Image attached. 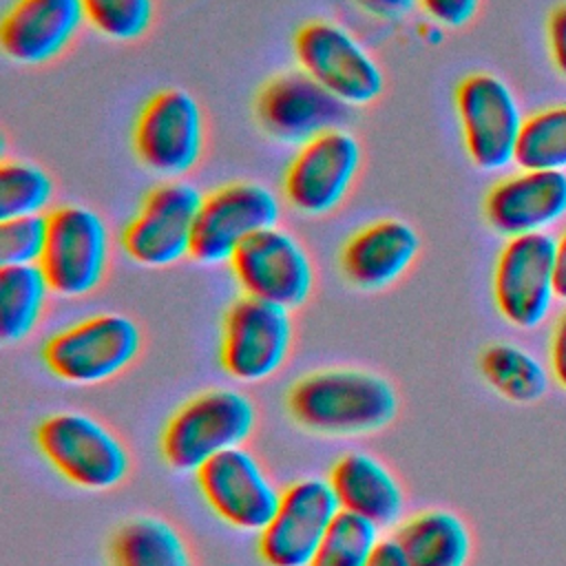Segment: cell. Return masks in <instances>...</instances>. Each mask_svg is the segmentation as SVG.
Wrapping results in <instances>:
<instances>
[{
  "label": "cell",
  "mask_w": 566,
  "mask_h": 566,
  "mask_svg": "<svg viewBox=\"0 0 566 566\" xmlns=\"http://www.w3.org/2000/svg\"><path fill=\"white\" fill-rule=\"evenodd\" d=\"M285 407L298 427L316 436H367L394 422L398 394L376 371L332 367L294 380Z\"/></svg>",
  "instance_id": "obj_1"
},
{
  "label": "cell",
  "mask_w": 566,
  "mask_h": 566,
  "mask_svg": "<svg viewBox=\"0 0 566 566\" xmlns=\"http://www.w3.org/2000/svg\"><path fill=\"white\" fill-rule=\"evenodd\" d=\"M256 427L252 398L232 387H212L186 400L166 420L159 453L177 473H197L223 451L243 447Z\"/></svg>",
  "instance_id": "obj_2"
},
{
  "label": "cell",
  "mask_w": 566,
  "mask_h": 566,
  "mask_svg": "<svg viewBox=\"0 0 566 566\" xmlns=\"http://www.w3.org/2000/svg\"><path fill=\"white\" fill-rule=\"evenodd\" d=\"M139 349L142 329L130 316L99 312L57 329L44 340L40 356L55 378L91 387L119 376Z\"/></svg>",
  "instance_id": "obj_3"
},
{
  "label": "cell",
  "mask_w": 566,
  "mask_h": 566,
  "mask_svg": "<svg viewBox=\"0 0 566 566\" xmlns=\"http://www.w3.org/2000/svg\"><path fill=\"white\" fill-rule=\"evenodd\" d=\"M35 447L66 482L84 491H111L130 469L124 442L104 422L80 411H57L40 420Z\"/></svg>",
  "instance_id": "obj_4"
},
{
  "label": "cell",
  "mask_w": 566,
  "mask_h": 566,
  "mask_svg": "<svg viewBox=\"0 0 566 566\" xmlns=\"http://www.w3.org/2000/svg\"><path fill=\"white\" fill-rule=\"evenodd\" d=\"M455 115L471 164L486 172L515 164L526 122L513 88L489 71H475L455 86Z\"/></svg>",
  "instance_id": "obj_5"
},
{
  "label": "cell",
  "mask_w": 566,
  "mask_h": 566,
  "mask_svg": "<svg viewBox=\"0 0 566 566\" xmlns=\"http://www.w3.org/2000/svg\"><path fill=\"white\" fill-rule=\"evenodd\" d=\"M493 305L515 329H535L551 316L555 287V237L551 232L511 237L500 248L491 274Z\"/></svg>",
  "instance_id": "obj_6"
},
{
  "label": "cell",
  "mask_w": 566,
  "mask_h": 566,
  "mask_svg": "<svg viewBox=\"0 0 566 566\" xmlns=\"http://www.w3.org/2000/svg\"><path fill=\"white\" fill-rule=\"evenodd\" d=\"M46 248L40 268L60 298H80L99 287L111 261V234L99 212L86 206H60L49 214Z\"/></svg>",
  "instance_id": "obj_7"
},
{
  "label": "cell",
  "mask_w": 566,
  "mask_h": 566,
  "mask_svg": "<svg viewBox=\"0 0 566 566\" xmlns=\"http://www.w3.org/2000/svg\"><path fill=\"white\" fill-rule=\"evenodd\" d=\"M292 338L290 310L239 296L223 314L219 365L239 382H263L287 363Z\"/></svg>",
  "instance_id": "obj_8"
},
{
  "label": "cell",
  "mask_w": 566,
  "mask_h": 566,
  "mask_svg": "<svg viewBox=\"0 0 566 566\" xmlns=\"http://www.w3.org/2000/svg\"><path fill=\"white\" fill-rule=\"evenodd\" d=\"M294 57L303 73L349 108L371 104L385 88L378 62L336 22H305L294 35Z\"/></svg>",
  "instance_id": "obj_9"
},
{
  "label": "cell",
  "mask_w": 566,
  "mask_h": 566,
  "mask_svg": "<svg viewBox=\"0 0 566 566\" xmlns=\"http://www.w3.org/2000/svg\"><path fill=\"white\" fill-rule=\"evenodd\" d=\"M230 272L243 296L285 310L301 307L314 290V263L305 245L285 228L256 232L230 259Z\"/></svg>",
  "instance_id": "obj_10"
},
{
  "label": "cell",
  "mask_w": 566,
  "mask_h": 566,
  "mask_svg": "<svg viewBox=\"0 0 566 566\" xmlns=\"http://www.w3.org/2000/svg\"><path fill=\"white\" fill-rule=\"evenodd\" d=\"M133 148L144 168L159 177H181L192 170L203 150V113L184 88L155 93L133 126Z\"/></svg>",
  "instance_id": "obj_11"
},
{
  "label": "cell",
  "mask_w": 566,
  "mask_h": 566,
  "mask_svg": "<svg viewBox=\"0 0 566 566\" xmlns=\"http://www.w3.org/2000/svg\"><path fill=\"white\" fill-rule=\"evenodd\" d=\"M281 203L276 195L254 181L226 184L203 195L190 259L201 265L230 263L232 254L261 230L276 226Z\"/></svg>",
  "instance_id": "obj_12"
},
{
  "label": "cell",
  "mask_w": 566,
  "mask_h": 566,
  "mask_svg": "<svg viewBox=\"0 0 566 566\" xmlns=\"http://www.w3.org/2000/svg\"><path fill=\"white\" fill-rule=\"evenodd\" d=\"M203 195L186 181H164L148 190L122 230V248L144 268H168L190 256L195 221Z\"/></svg>",
  "instance_id": "obj_13"
},
{
  "label": "cell",
  "mask_w": 566,
  "mask_h": 566,
  "mask_svg": "<svg viewBox=\"0 0 566 566\" xmlns=\"http://www.w3.org/2000/svg\"><path fill=\"white\" fill-rule=\"evenodd\" d=\"M340 513L327 478H301L281 491L279 506L256 535L265 566H310L325 533Z\"/></svg>",
  "instance_id": "obj_14"
},
{
  "label": "cell",
  "mask_w": 566,
  "mask_h": 566,
  "mask_svg": "<svg viewBox=\"0 0 566 566\" xmlns=\"http://www.w3.org/2000/svg\"><path fill=\"white\" fill-rule=\"evenodd\" d=\"M208 509L230 528L261 533L272 520L281 489L245 447L219 453L195 473Z\"/></svg>",
  "instance_id": "obj_15"
},
{
  "label": "cell",
  "mask_w": 566,
  "mask_h": 566,
  "mask_svg": "<svg viewBox=\"0 0 566 566\" xmlns=\"http://www.w3.org/2000/svg\"><path fill=\"white\" fill-rule=\"evenodd\" d=\"M360 157L358 139L345 128L305 142L283 175L285 201L307 217L336 210L358 175Z\"/></svg>",
  "instance_id": "obj_16"
},
{
  "label": "cell",
  "mask_w": 566,
  "mask_h": 566,
  "mask_svg": "<svg viewBox=\"0 0 566 566\" xmlns=\"http://www.w3.org/2000/svg\"><path fill=\"white\" fill-rule=\"evenodd\" d=\"M254 113L272 139L303 146L327 130L343 128L349 106L296 69L265 82L256 95Z\"/></svg>",
  "instance_id": "obj_17"
},
{
  "label": "cell",
  "mask_w": 566,
  "mask_h": 566,
  "mask_svg": "<svg viewBox=\"0 0 566 566\" xmlns=\"http://www.w3.org/2000/svg\"><path fill=\"white\" fill-rule=\"evenodd\" d=\"M484 219L504 239L548 232L566 219V172L520 168L500 179L484 197Z\"/></svg>",
  "instance_id": "obj_18"
},
{
  "label": "cell",
  "mask_w": 566,
  "mask_h": 566,
  "mask_svg": "<svg viewBox=\"0 0 566 566\" xmlns=\"http://www.w3.org/2000/svg\"><path fill=\"white\" fill-rule=\"evenodd\" d=\"M84 22L82 0H13L0 22V46L15 64H46L75 40Z\"/></svg>",
  "instance_id": "obj_19"
},
{
  "label": "cell",
  "mask_w": 566,
  "mask_h": 566,
  "mask_svg": "<svg viewBox=\"0 0 566 566\" xmlns=\"http://www.w3.org/2000/svg\"><path fill=\"white\" fill-rule=\"evenodd\" d=\"M420 237L402 219H380L356 230L343 245L338 265L347 283L376 292L396 283L416 261Z\"/></svg>",
  "instance_id": "obj_20"
},
{
  "label": "cell",
  "mask_w": 566,
  "mask_h": 566,
  "mask_svg": "<svg viewBox=\"0 0 566 566\" xmlns=\"http://www.w3.org/2000/svg\"><path fill=\"white\" fill-rule=\"evenodd\" d=\"M327 482L340 511L382 528H396L405 513V491L398 478L371 453L347 451L329 469Z\"/></svg>",
  "instance_id": "obj_21"
},
{
  "label": "cell",
  "mask_w": 566,
  "mask_h": 566,
  "mask_svg": "<svg viewBox=\"0 0 566 566\" xmlns=\"http://www.w3.org/2000/svg\"><path fill=\"white\" fill-rule=\"evenodd\" d=\"M411 566H469L473 537L469 524L449 509H424L394 531Z\"/></svg>",
  "instance_id": "obj_22"
},
{
  "label": "cell",
  "mask_w": 566,
  "mask_h": 566,
  "mask_svg": "<svg viewBox=\"0 0 566 566\" xmlns=\"http://www.w3.org/2000/svg\"><path fill=\"white\" fill-rule=\"evenodd\" d=\"M478 369L497 396L515 405H535L555 385L546 360L528 347L509 340L486 345L480 352Z\"/></svg>",
  "instance_id": "obj_23"
},
{
  "label": "cell",
  "mask_w": 566,
  "mask_h": 566,
  "mask_svg": "<svg viewBox=\"0 0 566 566\" xmlns=\"http://www.w3.org/2000/svg\"><path fill=\"white\" fill-rule=\"evenodd\" d=\"M108 559L111 566H192L184 535L155 515L124 522L111 537Z\"/></svg>",
  "instance_id": "obj_24"
},
{
  "label": "cell",
  "mask_w": 566,
  "mask_h": 566,
  "mask_svg": "<svg viewBox=\"0 0 566 566\" xmlns=\"http://www.w3.org/2000/svg\"><path fill=\"white\" fill-rule=\"evenodd\" d=\"M51 294L40 265H0V338L4 345L33 334Z\"/></svg>",
  "instance_id": "obj_25"
},
{
  "label": "cell",
  "mask_w": 566,
  "mask_h": 566,
  "mask_svg": "<svg viewBox=\"0 0 566 566\" xmlns=\"http://www.w3.org/2000/svg\"><path fill=\"white\" fill-rule=\"evenodd\" d=\"M515 164L526 170L566 172V104H553L526 117Z\"/></svg>",
  "instance_id": "obj_26"
},
{
  "label": "cell",
  "mask_w": 566,
  "mask_h": 566,
  "mask_svg": "<svg viewBox=\"0 0 566 566\" xmlns=\"http://www.w3.org/2000/svg\"><path fill=\"white\" fill-rule=\"evenodd\" d=\"M53 199V179L44 168L22 159L0 166V219L44 214Z\"/></svg>",
  "instance_id": "obj_27"
},
{
  "label": "cell",
  "mask_w": 566,
  "mask_h": 566,
  "mask_svg": "<svg viewBox=\"0 0 566 566\" xmlns=\"http://www.w3.org/2000/svg\"><path fill=\"white\" fill-rule=\"evenodd\" d=\"M380 528L354 513L340 511L325 533L310 566H367Z\"/></svg>",
  "instance_id": "obj_28"
},
{
  "label": "cell",
  "mask_w": 566,
  "mask_h": 566,
  "mask_svg": "<svg viewBox=\"0 0 566 566\" xmlns=\"http://www.w3.org/2000/svg\"><path fill=\"white\" fill-rule=\"evenodd\" d=\"M86 22L104 38L130 42L153 22V0H82Z\"/></svg>",
  "instance_id": "obj_29"
},
{
  "label": "cell",
  "mask_w": 566,
  "mask_h": 566,
  "mask_svg": "<svg viewBox=\"0 0 566 566\" xmlns=\"http://www.w3.org/2000/svg\"><path fill=\"white\" fill-rule=\"evenodd\" d=\"M46 214L0 219V265H40L46 248Z\"/></svg>",
  "instance_id": "obj_30"
},
{
  "label": "cell",
  "mask_w": 566,
  "mask_h": 566,
  "mask_svg": "<svg viewBox=\"0 0 566 566\" xmlns=\"http://www.w3.org/2000/svg\"><path fill=\"white\" fill-rule=\"evenodd\" d=\"M418 7L438 27L460 29L473 20V15L478 13L480 0H418Z\"/></svg>",
  "instance_id": "obj_31"
},
{
  "label": "cell",
  "mask_w": 566,
  "mask_h": 566,
  "mask_svg": "<svg viewBox=\"0 0 566 566\" xmlns=\"http://www.w3.org/2000/svg\"><path fill=\"white\" fill-rule=\"evenodd\" d=\"M546 363H548L553 382L562 391H566V303L551 327L548 345H546Z\"/></svg>",
  "instance_id": "obj_32"
},
{
  "label": "cell",
  "mask_w": 566,
  "mask_h": 566,
  "mask_svg": "<svg viewBox=\"0 0 566 566\" xmlns=\"http://www.w3.org/2000/svg\"><path fill=\"white\" fill-rule=\"evenodd\" d=\"M546 44L555 71L566 80V2L557 4L546 20Z\"/></svg>",
  "instance_id": "obj_33"
},
{
  "label": "cell",
  "mask_w": 566,
  "mask_h": 566,
  "mask_svg": "<svg viewBox=\"0 0 566 566\" xmlns=\"http://www.w3.org/2000/svg\"><path fill=\"white\" fill-rule=\"evenodd\" d=\"M367 566H411V564L402 553L400 544L396 542V537L391 535V537H380Z\"/></svg>",
  "instance_id": "obj_34"
},
{
  "label": "cell",
  "mask_w": 566,
  "mask_h": 566,
  "mask_svg": "<svg viewBox=\"0 0 566 566\" xmlns=\"http://www.w3.org/2000/svg\"><path fill=\"white\" fill-rule=\"evenodd\" d=\"M365 11L385 18V20H394V18H402L407 15L418 0H356Z\"/></svg>",
  "instance_id": "obj_35"
},
{
  "label": "cell",
  "mask_w": 566,
  "mask_h": 566,
  "mask_svg": "<svg viewBox=\"0 0 566 566\" xmlns=\"http://www.w3.org/2000/svg\"><path fill=\"white\" fill-rule=\"evenodd\" d=\"M555 287L557 298L566 303V228L555 239Z\"/></svg>",
  "instance_id": "obj_36"
}]
</instances>
